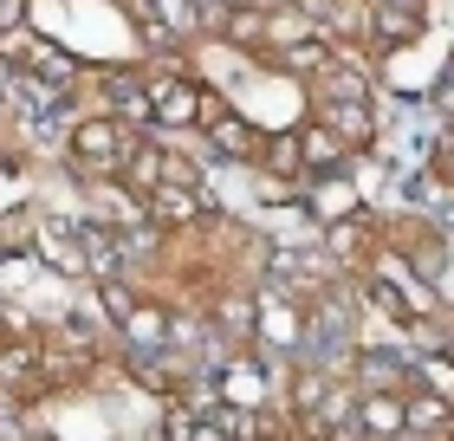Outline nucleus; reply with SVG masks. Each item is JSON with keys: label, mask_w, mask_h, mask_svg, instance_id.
I'll use <instances>...</instances> for the list:
<instances>
[{"label": "nucleus", "mask_w": 454, "mask_h": 441, "mask_svg": "<svg viewBox=\"0 0 454 441\" xmlns=\"http://www.w3.org/2000/svg\"><path fill=\"white\" fill-rule=\"evenodd\" d=\"M137 143H143V130H130V123L111 117V111H91V117H78L66 130V162L78 176L105 182V176H123V162H130Z\"/></svg>", "instance_id": "1"}, {"label": "nucleus", "mask_w": 454, "mask_h": 441, "mask_svg": "<svg viewBox=\"0 0 454 441\" xmlns=\"http://www.w3.org/2000/svg\"><path fill=\"white\" fill-rule=\"evenodd\" d=\"M201 130H208V150L215 156H227V162H260L266 130H254L247 117H234L215 91H201Z\"/></svg>", "instance_id": "2"}, {"label": "nucleus", "mask_w": 454, "mask_h": 441, "mask_svg": "<svg viewBox=\"0 0 454 441\" xmlns=\"http://www.w3.org/2000/svg\"><path fill=\"white\" fill-rule=\"evenodd\" d=\"M254 338H260V350H299V338H305L299 299H279L273 286H260L254 292Z\"/></svg>", "instance_id": "3"}, {"label": "nucleus", "mask_w": 454, "mask_h": 441, "mask_svg": "<svg viewBox=\"0 0 454 441\" xmlns=\"http://www.w3.org/2000/svg\"><path fill=\"white\" fill-rule=\"evenodd\" d=\"M143 215H150L156 234H182V227H195L201 215H208V195L189 182H162L156 195H143Z\"/></svg>", "instance_id": "4"}, {"label": "nucleus", "mask_w": 454, "mask_h": 441, "mask_svg": "<svg viewBox=\"0 0 454 441\" xmlns=\"http://www.w3.org/2000/svg\"><path fill=\"white\" fill-rule=\"evenodd\" d=\"M98 91H105V111L123 117L130 130H156V111H150V85H143V66L137 72H105L98 78Z\"/></svg>", "instance_id": "5"}, {"label": "nucleus", "mask_w": 454, "mask_h": 441, "mask_svg": "<svg viewBox=\"0 0 454 441\" xmlns=\"http://www.w3.org/2000/svg\"><path fill=\"white\" fill-rule=\"evenodd\" d=\"M169 319L176 311L169 305H156V299H137V311L123 319V357H150V350H169Z\"/></svg>", "instance_id": "6"}, {"label": "nucleus", "mask_w": 454, "mask_h": 441, "mask_svg": "<svg viewBox=\"0 0 454 441\" xmlns=\"http://www.w3.org/2000/svg\"><path fill=\"white\" fill-rule=\"evenodd\" d=\"M33 247L46 254V266H52V272L91 280V266H85V240H78V227H66V221H39V227H33Z\"/></svg>", "instance_id": "7"}, {"label": "nucleus", "mask_w": 454, "mask_h": 441, "mask_svg": "<svg viewBox=\"0 0 454 441\" xmlns=\"http://www.w3.org/2000/svg\"><path fill=\"white\" fill-rule=\"evenodd\" d=\"M416 39H422V7H389V0L370 7V46L377 52H403Z\"/></svg>", "instance_id": "8"}, {"label": "nucleus", "mask_w": 454, "mask_h": 441, "mask_svg": "<svg viewBox=\"0 0 454 441\" xmlns=\"http://www.w3.org/2000/svg\"><path fill=\"white\" fill-rule=\"evenodd\" d=\"M377 247H383V234H377V221H370L364 208H350V215L332 227V260H344V266H370Z\"/></svg>", "instance_id": "9"}, {"label": "nucleus", "mask_w": 454, "mask_h": 441, "mask_svg": "<svg viewBox=\"0 0 454 441\" xmlns=\"http://www.w3.org/2000/svg\"><path fill=\"white\" fill-rule=\"evenodd\" d=\"M435 429H454V403H448V390H422V383H409V390H403V435H435Z\"/></svg>", "instance_id": "10"}, {"label": "nucleus", "mask_w": 454, "mask_h": 441, "mask_svg": "<svg viewBox=\"0 0 454 441\" xmlns=\"http://www.w3.org/2000/svg\"><path fill=\"white\" fill-rule=\"evenodd\" d=\"M162 182H169V143H162V137H143L137 150H130V162H123V188L143 201V195H156Z\"/></svg>", "instance_id": "11"}, {"label": "nucleus", "mask_w": 454, "mask_h": 441, "mask_svg": "<svg viewBox=\"0 0 454 441\" xmlns=\"http://www.w3.org/2000/svg\"><path fill=\"white\" fill-rule=\"evenodd\" d=\"M357 429L364 441L403 435V390H357Z\"/></svg>", "instance_id": "12"}, {"label": "nucleus", "mask_w": 454, "mask_h": 441, "mask_svg": "<svg viewBox=\"0 0 454 441\" xmlns=\"http://www.w3.org/2000/svg\"><path fill=\"white\" fill-rule=\"evenodd\" d=\"M318 123H332V137L350 156L377 143V123H370V104H318Z\"/></svg>", "instance_id": "13"}, {"label": "nucleus", "mask_w": 454, "mask_h": 441, "mask_svg": "<svg viewBox=\"0 0 454 441\" xmlns=\"http://www.w3.org/2000/svg\"><path fill=\"white\" fill-rule=\"evenodd\" d=\"M27 78H39V85H46V91H59V98H72L78 85H85V66H78L72 52H59L52 39H46V46L33 52V66H27Z\"/></svg>", "instance_id": "14"}, {"label": "nucleus", "mask_w": 454, "mask_h": 441, "mask_svg": "<svg viewBox=\"0 0 454 441\" xmlns=\"http://www.w3.org/2000/svg\"><path fill=\"white\" fill-rule=\"evenodd\" d=\"M260 169H266V182H279V188H293V182H305V156H299V130H273L260 143Z\"/></svg>", "instance_id": "15"}, {"label": "nucleus", "mask_w": 454, "mask_h": 441, "mask_svg": "<svg viewBox=\"0 0 454 441\" xmlns=\"http://www.w3.org/2000/svg\"><path fill=\"white\" fill-rule=\"evenodd\" d=\"M299 156H305V176H332L338 162L350 156L344 143L332 137V123H318V117H305L299 123Z\"/></svg>", "instance_id": "16"}, {"label": "nucleus", "mask_w": 454, "mask_h": 441, "mask_svg": "<svg viewBox=\"0 0 454 441\" xmlns=\"http://www.w3.org/2000/svg\"><path fill=\"white\" fill-rule=\"evenodd\" d=\"M332 39H305V46H286V52H273L279 59V72H305V78H318L325 66H332Z\"/></svg>", "instance_id": "17"}, {"label": "nucleus", "mask_w": 454, "mask_h": 441, "mask_svg": "<svg viewBox=\"0 0 454 441\" xmlns=\"http://www.w3.org/2000/svg\"><path fill=\"white\" fill-rule=\"evenodd\" d=\"M39 46H46V39H39L33 27H0V66H13V72H27Z\"/></svg>", "instance_id": "18"}, {"label": "nucleus", "mask_w": 454, "mask_h": 441, "mask_svg": "<svg viewBox=\"0 0 454 441\" xmlns=\"http://www.w3.org/2000/svg\"><path fill=\"white\" fill-rule=\"evenodd\" d=\"M98 305H105V319H111V325H123V319L137 311V292H130V280H105V286H98Z\"/></svg>", "instance_id": "19"}, {"label": "nucleus", "mask_w": 454, "mask_h": 441, "mask_svg": "<svg viewBox=\"0 0 454 441\" xmlns=\"http://www.w3.org/2000/svg\"><path fill=\"white\" fill-rule=\"evenodd\" d=\"M435 111H442V117L454 123V66H448V72L435 78Z\"/></svg>", "instance_id": "20"}, {"label": "nucleus", "mask_w": 454, "mask_h": 441, "mask_svg": "<svg viewBox=\"0 0 454 441\" xmlns=\"http://www.w3.org/2000/svg\"><path fill=\"white\" fill-rule=\"evenodd\" d=\"M435 357H442V364H454V325H442V344H435Z\"/></svg>", "instance_id": "21"}, {"label": "nucleus", "mask_w": 454, "mask_h": 441, "mask_svg": "<svg viewBox=\"0 0 454 441\" xmlns=\"http://www.w3.org/2000/svg\"><path fill=\"white\" fill-rule=\"evenodd\" d=\"M416 441H454V429H435V435H416Z\"/></svg>", "instance_id": "22"}, {"label": "nucleus", "mask_w": 454, "mask_h": 441, "mask_svg": "<svg viewBox=\"0 0 454 441\" xmlns=\"http://www.w3.org/2000/svg\"><path fill=\"white\" fill-rule=\"evenodd\" d=\"M389 7H428V0H389Z\"/></svg>", "instance_id": "23"}, {"label": "nucleus", "mask_w": 454, "mask_h": 441, "mask_svg": "<svg viewBox=\"0 0 454 441\" xmlns=\"http://www.w3.org/2000/svg\"><path fill=\"white\" fill-rule=\"evenodd\" d=\"M27 441H59V435H27Z\"/></svg>", "instance_id": "24"}, {"label": "nucleus", "mask_w": 454, "mask_h": 441, "mask_svg": "<svg viewBox=\"0 0 454 441\" xmlns=\"http://www.w3.org/2000/svg\"><path fill=\"white\" fill-rule=\"evenodd\" d=\"M0 13H7V0H0Z\"/></svg>", "instance_id": "25"}]
</instances>
